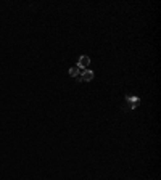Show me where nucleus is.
<instances>
[{
  "instance_id": "1",
  "label": "nucleus",
  "mask_w": 161,
  "mask_h": 180,
  "mask_svg": "<svg viewBox=\"0 0 161 180\" xmlns=\"http://www.w3.org/2000/svg\"><path fill=\"white\" fill-rule=\"evenodd\" d=\"M140 105V98L139 97H126V105H124V110H134Z\"/></svg>"
},
{
  "instance_id": "2",
  "label": "nucleus",
  "mask_w": 161,
  "mask_h": 180,
  "mask_svg": "<svg viewBox=\"0 0 161 180\" xmlns=\"http://www.w3.org/2000/svg\"><path fill=\"white\" fill-rule=\"evenodd\" d=\"M89 64H90V58H89L87 55H84V56H81L79 61H78V68L79 69H84V68H87Z\"/></svg>"
},
{
  "instance_id": "3",
  "label": "nucleus",
  "mask_w": 161,
  "mask_h": 180,
  "mask_svg": "<svg viewBox=\"0 0 161 180\" xmlns=\"http://www.w3.org/2000/svg\"><path fill=\"white\" fill-rule=\"evenodd\" d=\"M81 77H82V81H86V82H90L94 79V73L90 69H86V71H82V74H81Z\"/></svg>"
},
{
  "instance_id": "4",
  "label": "nucleus",
  "mask_w": 161,
  "mask_h": 180,
  "mask_svg": "<svg viewBox=\"0 0 161 180\" xmlns=\"http://www.w3.org/2000/svg\"><path fill=\"white\" fill-rule=\"evenodd\" d=\"M79 71H81V69H79L78 66H73L71 69H69V76H71V77H78V76H79Z\"/></svg>"
}]
</instances>
